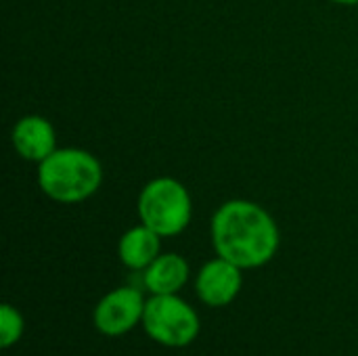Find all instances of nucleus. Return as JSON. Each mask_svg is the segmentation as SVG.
Returning <instances> with one entry per match:
<instances>
[{
	"label": "nucleus",
	"mask_w": 358,
	"mask_h": 356,
	"mask_svg": "<svg viewBox=\"0 0 358 356\" xmlns=\"http://www.w3.org/2000/svg\"><path fill=\"white\" fill-rule=\"evenodd\" d=\"M210 237L216 256L243 271L268 264L281 243L275 218L250 199H229L212 216Z\"/></svg>",
	"instance_id": "nucleus-1"
},
{
	"label": "nucleus",
	"mask_w": 358,
	"mask_h": 356,
	"mask_svg": "<svg viewBox=\"0 0 358 356\" xmlns=\"http://www.w3.org/2000/svg\"><path fill=\"white\" fill-rule=\"evenodd\" d=\"M40 191L65 206L82 204L90 199L103 183L101 162L86 149L65 147L55 149L44 162L38 164Z\"/></svg>",
	"instance_id": "nucleus-2"
},
{
	"label": "nucleus",
	"mask_w": 358,
	"mask_h": 356,
	"mask_svg": "<svg viewBox=\"0 0 358 356\" xmlns=\"http://www.w3.org/2000/svg\"><path fill=\"white\" fill-rule=\"evenodd\" d=\"M141 222L153 229L159 237L180 235L193 216V201L187 187L170 176L149 180L138 193Z\"/></svg>",
	"instance_id": "nucleus-3"
},
{
	"label": "nucleus",
	"mask_w": 358,
	"mask_h": 356,
	"mask_svg": "<svg viewBox=\"0 0 358 356\" xmlns=\"http://www.w3.org/2000/svg\"><path fill=\"white\" fill-rule=\"evenodd\" d=\"M141 325L153 342L168 348H185L193 344L201 332L199 315L189 302L178 298V294L151 296L145 304Z\"/></svg>",
	"instance_id": "nucleus-4"
},
{
	"label": "nucleus",
	"mask_w": 358,
	"mask_h": 356,
	"mask_svg": "<svg viewBox=\"0 0 358 356\" xmlns=\"http://www.w3.org/2000/svg\"><path fill=\"white\" fill-rule=\"evenodd\" d=\"M145 296L141 290L124 285L105 294L92 313L94 329L109 338H120L130 334L145 315Z\"/></svg>",
	"instance_id": "nucleus-5"
},
{
	"label": "nucleus",
	"mask_w": 358,
	"mask_h": 356,
	"mask_svg": "<svg viewBox=\"0 0 358 356\" xmlns=\"http://www.w3.org/2000/svg\"><path fill=\"white\" fill-rule=\"evenodd\" d=\"M243 287V269L216 256L208 260L195 277L197 298L212 308H222L235 302Z\"/></svg>",
	"instance_id": "nucleus-6"
},
{
	"label": "nucleus",
	"mask_w": 358,
	"mask_h": 356,
	"mask_svg": "<svg viewBox=\"0 0 358 356\" xmlns=\"http://www.w3.org/2000/svg\"><path fill=\"white\" fill-rule=\"evenodd\" d=\"M10 141L15 151L27 162H44L57 149V134L52 124L36 113L23 115L17 120L10 132Z\"/></svg>",
	"instance_id": "nucleus-7"
},
{
	"label": "nucleus",
	"mask_w": 358,
	"mask_h": 356,
	"mask_svg": "<svg viewBox=\"0 0 358 356\" xmlns=\"http://www.w3.org/2000/svg\"><path fill=\"white\" fill-rule=\"evenodd\" d=\"M191 269L189 262L176 254H159L145 271H143V285L151 296H170L178 294L189 281Z\"/></svg>",
	"instance_id": "nucleus-8"
},
{
	"label": "nucleus",
	"mask_w": 358,
	"mask_h": 356,
	"mask_svg": "<svg viewBox=\"0 0 358 356\" xmlns=\"http://www.w3.org/2000/svg\"><path fill=\"white\" fill-rule=\"evenodd\" d=\"M162 239L164 237H159L153 229L141 222L120 237L117 256L126 269L143 273L162 254Z\"/></svg>",
	"instance_id": "nucleus-9"
},
{
	"label": "nucleus",
	"mask_w": 358,
	"mask_h": 356,
	"mask_svg": "<svg viewBox=\"0 0 358 356\" xmlns=\"http://www.w3.org/2000/svg\"><path fill=\"white\" fill-rule=\"evenodd\" d=\"M23 332H25L23 315L10 304H2V308H0V344H2V348L15 346L23 338Z\"/></svg>",
	"instance_id": "nucleus-10"
},
{
	"label": "nucleus",
	"mask_w": 358,
	"mask_h": 356,
	"mask_svg": "<svg viewBox=\"0 0 358 356\" xmlns=\"http://www.w3.org/2000/svg\"><path fill=\"white\" fill-rule=\"evenodd\" d=\"M336 4H344V6H352V4H358V0H331Z\"/></svg>",
	"instance_id": "nucleus-11"
}]
</instances>
